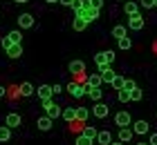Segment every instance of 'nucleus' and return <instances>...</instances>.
<instances>
[{
  "label": "nucleus",
  "instance_id": "obj_7",
  "mask_svg": "<svg viewBox=\"0 0 157 145\" xmlns=\"http://www.w3.org/2000/svg\"><path fill=\"white\" fill-rule=\"evenodd\" d=\"M99 74H101V78H103V83H112V78H115L117 74L110 69V65H103V67H99Z\"/></svg>",
  "mask_w": 157,
  "mask_h": 145
},
{
  "label": "nucleus",
  "instance_id": "obj_38",
  "mask_svg": "<svg viewBox=\"0 0 157 145\" xmlns=\"http://www.w3.org/2000/svg\"><path fill=\"white\" fill-rule=\"evenodd\" d=\"M52 87H54V96H59V94L63 92V87H61L59 83H56V85H52Z\"/></svg>",
  "mask_w": 157,
  "mask_h": 145
},
{
  "label": "nucleus",
  "instance_id": "obj_43",
  "mask_svg": "<svg viewBox=\"0 0 157 145\" xmlns=\"http://www.w3.org/2000/svg\"><path fill=\"white\" fill-rule=\"evenodd\" d=\"M45 2H49V5H54V2H59V0H45Z\"/></svg>",
  "mask_w": 157,
  "mask_h": 145
},
{
  "label": "nucleus",
  "instance_id": "obj_24",
  "mask_svg": "<svg viewBox=\"0 0 157 145\" xmlns=\"http://www.w3.org/2000/svg\"><path fill=\"white\" fill-rule=\"evenodd\" d=\"M110 85L115 87V89H124V85H126V78H124V76H115Z\"/></svg>",
  "mask_w": 157,
  "mask_h": 145
},
{
  "label": "nucleus",
  "instance_id": "obj_9",
  "mask_svg": "<svg viewBox=\"0 0 157 145\" xmlns=\"http://www.w3.org/2000/svg\"><path fill=\"white\" fill-rule=\"evenodd\" d=\"M5 125H9V127H18V125H20V114L9 112V114H7V118H5Z\"/></svg>",
  "mask_w": 157,
  "mask_h": 145
},
{
  "label": "nucleus",
  "instance_id": "obj_45",
  "mask_svg": "<svg viewBox=\"0 0 157 145\" xmlns=\"http://www.w3.org/2000/svg\"><path fill=\"white\" fill-rule=\"evenodd\" d=\"M137 145H148V143H137Z\"/></svg>",
  "mask_w": 157,
  "mask_h": 145
},
{
  "label": "nucleus",
  "instance_id": "obj_32",
  "mask_svg": "<svg viewBox=\"0 0 157 145\" xmlns=\"http://www.w3.org/2000/svg\"><path fill=\"white\" fill-rule=\"evenodd\" d=\"M7 36L11 38V42H20V40H23V36H20V31H18V29H13V31H9Z\"/></svg>",
  "mask_w": 157,
  "mask_h": 145
},
{
  "label": "nucleus",
  "instance_id": "obj_3",
  "mask_svg": "<svg viewBox=\"0 0 157 145\" xmlns=\"http://www.w3.org/2000/svg\"><path fill=\"white\" fill-rule=\"evenodd\" d=\"M108 112H110V105L101 103V100H97V105L92 107V114H94L97 118H105V116H108Z\"/></svg>",
  "mask_w": 157,
  "mask_h": 145
},
{
  "label": "nucleus",
  "instance_id": "obj_15",
  "mask_svg": "<svg viewBox=\"0 0 157 145\" xmlns=\"http://www.w3.org/2000/svg\"><path fill=\"white\" fill-rule=\"evenodd\" d=\"M49 127H52V118H49L47 114L40 116V118H38V129H40V132H47Z\"/></svg>",
  "mask_w": 157,
  "mask_h": 145
},
{
  "label": "nucleus",
  "instance_id": "obj_40",
  "mask_svg": "<svg viewBox=\"0 0 157 145\" xmlns=\"http://www.w3.org/2000/svg\"><path fill=\"white\" fill-rule=\"evenodd\" d=\"M148 145H157V134H151V141H148Z\"/></svg>",
  "mask_w": 157,
  "mask_h": 145
},
{
  "label": "nucleus",
  "instance_id": "obj_25",
  "mask_svg": "<svg viewBox=\"0 0 157 145\" xmlns=\"http://www.w3.org/2000/svg\"><path fill=\"white\" fill-rule=\"evenodd\" d=\"M20 94H23V96H32L34 94V85L32 83H23L20 85Z\"/></svg>",
  "mask_w": 157,
  "mask_h": 145
},
{
  "label": "nucleus",
  "instance_id": "obj_27",
  "mask_svg": "<svg viewBox=\"0 0 157 145\" xmlns=\"http://www.w3.org/2000/svg\"><path fill=\"white\" fill-rule=\"evenodd\" d=\"M112 36H115L117 40H119V38H124V36H126V27H124V25H117L115 29H112Z\"/></svg>",
  "mask_w": 157,
  "mask_h": 145
},
{
  "label": "nucleus",
  "instance_id": "obj_30",
  "mask_svg": "<svg viewBox=\"0 0 157 145\" xmlns=\"http://www.w3.org/2000/svg\"><path fill=\"white\" fill-rule=\"evenodd\" d=\"M130 47H132V42H130V38H128V36L119 38V49H130Z\"/></svg>",
  "mask_w": 157,
  "mask_h": 145
},
{
  "label": "nucleus",
  "instance_id": "obj_21",
  "mask_svg": "<svg viewBox=\"0 0 157 145\" xmlns=\"http://www.w3.org/2000/svg\"><path fill=\"white\" fill-rule=\"evenodd\" d=\"M124 11L128 13V16H135V13H139V11H137V5H135L132 0H128V2L124 5Z\"/></svg>",
  "mask_w": 157,
  "mask_h": 145
},
{
  "label": "nucleus",
  "instance_id": "obj_20",
  "mask_svg": "<svg viewBox=\"0 0 157 145\" xmlns=\"http://www.w3.org/2000/svg\"><path fill=\"white\" fill-rule=\"evenodd\" d=\"M88 96H90L92 100H101V96H103V92L99 89V87H88Z\"/></svg>",
  "mask_w": 157,
  "mask_h": 145
},
{
  "label": "nucleus",
  "instance_id": "obj_12",
  "mask_svg": "<svg viewBox=\"0 0 157 145\" xmlns=\"http://www.w3.org/2000/svg\"><path fill=\"white\" fill-rule=\"evenodd\" d=\"M132 134H135V132H132L130 127H119V141H121V143H128V141L132 139Z\"/></svg>",
  "mask_w": 157,
  "mask_h": 145
},
{
  "label": "nucleus",
  "instance_id": "obj_13",
  "mask_svg": "<svg viewBox=\"0 0 157 145\" xmlns=\"http://www.w3.org/2000/svg\"><path fill=\"white\" fill-rule=\"evenodd\" d=\"M67 69L72 71V74H81V71L85 69V63L83 60H72V63L67 65Z\"/></svg>",
  "mask_w": 157,
  "mask_h": 145
},
{
  "label": "nucleus",
  "instance_id": "obj_31",
  "mask_svg": "<svg viewBox=\"0 0 157 145\" xmlns=\"http://www.w3.org/2000/svg\"><path fill=\"white\" fill-rule=\"evenodd\" d=\"M141 96H144V92H141L139 87H135V89H130V100H141Z\"/></svg>",
  "mask_w": 157,
  "mask_h": 145
},
{
  "label": "nucleus",
  "instance_id": "obj_37",
  "mask_svg": "<svg viewBox=\"0 0 157 145\" xmlns=\"http://www.w3.org/2000/svg\"><path fill=\"white\" fill-rule=\"evenodd\" d=\"M126 89H135V87H137V85H135V81H130V78H126Z\"/></svg>",
  "mask_w": 157,
  "mask_h": 145
},
{
  "label": "nucleus",
  "instance_id": "obj_16",
  "mask_svg": "<svg viewBox=\"0 0 157 145\" xmlns=\"http://www.w3.org/2000/svg\"><path fill=\"white\" fill-rule=\"evenodd\" d=\"M63 118L67 123H74L76 121V107H65V110H63Z\"/></svg>",
  "mask_w": 157,
  "mask_h": 145
},
{
  "label": "nucleus",
  "instance_id": "obj_35",
  "mask_svg": "<svg viewBox=\"0 0 157 145\" xmlns=\"http://www.w3.org/2000/svg\"><path fill=\"white\" fill-rule=\"evenodd\" d=\"M141 7H144V9H153V7H155V0H141Z\"/></svg>",
  "mask_w": 157,
  "mask_h": 145
},
{
  "label": "nucleus",
  "instance_id": "obj_39",
  "mask_svg": "<svg viewBox=\"0 0 157 145\" xmlns=\"http://www.w3.org/2000/svg\"><path fill=\"white\" fill-rule=\"evenodd\" d=\"M59 2H61V5H65V7H72L76 0H59Z\"/></svg>",
  "mask_w": 157,
  "mask_h": 145
},
{
  "label": "nucleus",
  "instance_id": "obj_26",
  "mask_svg": "<svg viewBox=\"0 0 157 145\" xmlns=\"http://www.w3.org/2000/svg\"><path fill=\"white\" fill-rule=\"evenodd\" d=\"M85 27H88V20H83V18H74V31H83Z\"/></svg>",
  "mask_w": 157,
  "mask_h": 145
},
{
  "label": "nucleus",
  "instance_id": "obj_2",
  "mask_svg": "<svg viewBox=\"0 0 157 145\" xmlns=\"http://www.w3.org/2000/svg\"><path fill=\"white\" fill-rule=\"evenodd\" d=\"M67 92L72 94L74 98H83L85 94H88V87H83V85H78V83H70L67 85Z\"/></svg>",
  "mask_w": 157,
  "mask_h": 145
},
{
  "label": "nucleus",
  "instance_id": "obj_28",
  "mask_svg": "<svg viewBox=\"0 0 157 145\" xmlns=\"http://www.w3.org/2000/svg\"><path fill=\"white\" fill-rule=\"evenodd\" d=\"M81 134H85V136H90V139H94V141H97V134H99V132H97V129L92 127V125H85Z\"/></svg>",
  "mask_w": 157,
  "mask_h": 145
},
{
  "label": "nucleus",
  "instance_id": "obj_4",
  "mask_svg": "<svg viewBox=\"0 0 157 145\" xmlns=\"http://www.w3.org/2000/svg\"><path fill=\"white\" fill-rule=\"evenodd\" d=\"M115 125H119V127H128V125H132L130 114H128V112H119V114L115 116Z\"/></svg>",
  "mask_w": 157,
  "mask_h": 145
},
{
  "label": "nucleus",
  "instance_id": "obj_8",
  "mask_svg": "<svg viewBox=\"0 0 157 145\" xmlns=\"http://www.w3.org/2000/svg\"><path fill=\"white\" fill-rule=\"evenodd\" d=\"M128 27H130L132 31H139V29L144 27V18H141L139 13H135V16H130V20H128Z\"/></svg>",
  "mask_w": 157,
  "mask_h": 145
},
{
  "label": "nucleus",
  "instance_id": "obj_22",
  "mask_svg": "<svg viewBox=\"0 0 157 145\" xmlns=\"http://www.w3.org/2000/svg\"><path fill=\"white\" fill-rule=\"evenodd\" d=\"M88 116H90V110H85V107H76V121L78 123H83Z\"/></svg>",
  "mask_w": 157,
  "mask_h": 145
},
{
  "label": "nucleus",
  "instance_id": "obj_10",
  "mask_svg": "<svg viewBox=\"0 0 157 145\" xmlns=\"http://www.w3.org/2000/svg\"><path fill=\"white\" fill-rule=\"evenodd\" d=\"M20 54H23V45H20V42H13V45L7 49V56L9 58H20Z\"/></svg>",
  "mask_w": 157,
  "mask_h": 145
},
{
  "label": "nucleus",
  "instance_id": "obj_17",
  "mask_svg": "<svg viewBox=\"0 0 157 145\" xmlns=\"http://www.w3.org/2000/svg\"><path fill=\"white\" fill-rule=\"evenodd\" d=\"M94 63L99 65V67H103V65H110V60H108V52H99V54L94 56Z\"/></svg>",
  "mask_w": 157,
  "mask_h": 145
},
{
  "label": "nucleus",
  "instance_id": "obj_1",
  "mask_svg": "<svg viewBox=\"0 0 157 145\" xmlns=\"http://www.w3.org/2000/svg\"><path fill=\"white\" fill-rule=\"evenodd\" d=\"M43 105H45V114H47L52 121H54V118H59V116H63V110L54 103L52 98H49V100H43Z\"/></svg>",
  "mask_w": 157,
  "mask_h": 145
},
{
  "label": "nucleus",
  "instance_id": "obj_41",
  "mask_svg": "<svg viewBox=\"0 0 157 145\" xmlns=\"http://www.w3.org/2000/svg\"><path fill=\"white\" fill-rule=\"evenodd\" d=\"M5 94H7V89H5L2 85H0V96H5Z\"/></svg>",
  "mask_w": 157,
  "mask_h": 145
},
{
  "label": "nucleus",
  "instance_id": "obj_14",
  "mask_svg": "<svg viewBox=\"0 0 157 145\" xmlns=\"http://www.w3.org/2000/svg\"><path fill=\"white\" fill-rule=\"evenodd\" d=\"M97 143H101V145H110L112 143V134L105 129V132H99L97 134Z\"/></svg>",
  "mask_w": 157,
  "mask_h": 145
},
{
  "label": "nucleus",
  "instance_id": "obj_42",
  "mask_svg": "<svg viewBox=\"0 0 157 145\" xmlns=\"http://www.w3.org/2000/svg\"><path fill=\"white\" fill-rule=\"evenodd\" d=\"M16 2H18V5H23V2H29V0H16Z\"/></svg>",
  "mask_w": 157,
  "mask_h": 145
},
{
  "label": "nucleus",
  "instance_id": "obj_23",
  "mask_svg": "<svg viewBox=\"0 0 157 145\" xmlns=\"http://www.w3.org/2000/svg\"><path fill=\"white\" fill-rule=\"evenodd\" d=\"M92 143H94V139H90V136H85V134H78L74 145H92Z\"/></svg>",
  "mask_w": 157,
  "mask_h": 145
},
{
  "label": "nucleus",
  "instance_id": "obj_47",
  "mask_svg": "<svg viewBox=\"0 0 157 145\" xmlns=\"http://www.w3.org/2000/svg\"><path fill=\"white\" fill-rule=\"evenodd\" d=\"M126 2H128V0H126Z\"/></svg>",
  "mask_w": 157,
  "mask_h": 145
},
{
  "label": "nucleus",
  "instance_id": "obj_6",
  "mask_svg": "<svg viewBox=\"0 0 157 145\" xmlns=\"http://www.w3.org/2000/svg\"><path fill=\"white\" fill-rule=\"evenodd\" d=\"M52 96H54V87L52 85H40L38 87V98L40 100H49Z\"/></svg>",
  "mask_w": 157,
  "mask_h": 145
},
{
  "label": "nucleus",
  "instance_id": "obj_46",
  "mask_svg": "<svg viewBox=\"0 0 157 145\" xmlns=\"http://www.w3.org/2000/svg\"><path fill=\"white\" fill-rule=\"evenodd\" d=\"M155 9H157V0H155Z\"/></svg>",
  "mask_w": 157,
  "mask_h": 145
},
{
  "label": "nucleus",
  "instance_id": "obj_34",
  "mask_svg": "<svg viewBox=\"0 0 157 145\" xmlns=\"http://www.w3.org/2000/svg\"><path fill=\"white\" fill-rule=\"evenodd\" d=\"M11 45H13V42H11L9 36H2V49H5V52H7V49H9Z\"/></svg>",
  "mask_w": 157,
  "mask_h": 145
},
{
  "label": "nucleus",
  "instance_id": "obj_44",
  "mask_svg": "<svg viewBox=\"0 0 157 145\" xmlns=\"http://www.w3.org/2000/svg\"><path fill=\"white\" fill-rule=\"evenodd\" d=\"M110 145H124V143H110Z\"/></svg>",
  "mask_w": 157,
  "mask_h": 145
},
{
  "label": "nucleus",
  "instance_id": "obj_11",
  "mask_svg": "<svg viewBox=\"0 0 157 145\" xmlns=\"http://www.w3.org/2000/svg\"><path fill=\"white\" fill-rule=\"evenodd\" d=\"M148 127H151V125H148L146 121H137V123H132V132H135V134H146V132H148Z\"/></svg>",
  "mask_w": 157,
  "mask_h": 145
},
{
  "label": "nucleus",
  "instance_id": "obj_33",
  "mask_svg": "<svg viewBox=\"0 0 157 145\" xmlns=\"http://www.w3.org/2000/svg\"><path fill=\"white\" fill-rule=\"evenodd\" d=\"M97 18H99V9L90 7V11H88V18H85V20H88V23H92V20H97Z\"/></svg>",
  "mask_w": 157,
  "mask_h": 145
},
{
  "label": "nucleus",
  "instance_id": "obj_5",
  "mask_svg": "<svg viewBox=\"0 0 157 145\" xmlns=\"http://www.w3.org/2000/svg\"><path fill=\"white\" fill-rule=\"evenodd\" d=\"M18 25H20V29H32L34 27V16L32 13H20L18 16Z\"/></svg>",
  "mask_w": 157,
  "mask_h": 145
},
{
  "label": "nucleus",
  "instance_id": "obj_36",
  "mask_svg": "<svg viewBox=\"0 0 157 145\" xmlns=\"http://www.w3.org/2000/svg\"><path fill=\"white\" fill-rule=\"evenodd\" d=\"M90 5L94 7V9H101V7H103V0H90Z\"/></svg>",
  "mask_w": 157,
  "mask_h": 145
},
{
  "label": "nucleus",
  "instance_id": "obj_18",
  "mask_svg": "<svg viewBox=\"0 0 157 145\" xmlns=\"http://www.w3.org/2000/svg\"><path fill=\"white\" fill-rule=\"evenodd\" d=\"M9 139H11V127L2 125V127H0V143H7Z\"/></svg>",
  "mask_w": 157,
  "mask_h": 145
},
{
  "label": "nucleus",
  "instance_id": "obj_19",
  "mask_svg": "<svg viewBox=\"0 0 157 145\" xmlns=\"http://www.w3.org/2000/svg\"><path fill=\"white\" fill-rule=\"evenodd\" d=\"M101 83H103L101 74H92V76L88 78V87H101Z\"/></svg>",
  "mask_w": 157,
  "mask_h": 145
},
{
  "label": "nucleus",
  "instance_id": "obj_29",
  "mask_svg": "<svg viewBox=\"0 0 157 145\" xmlns=\"http://www.w3.org/2000/svg\"><path fill=\"white\" fill-rule=\"evenodd\" d=\"M119 100L121 103H128V100H130V89H126V87L119 89Z\"/></svg>",
  "mask_w": 157,
  "mask_h": 145
}]
</instances>
